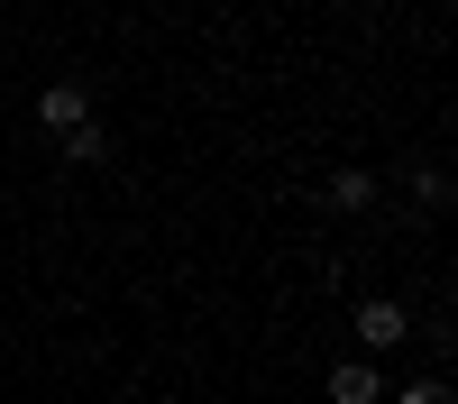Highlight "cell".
<instances>
[{"label":"cell","mask_w":458,"mask_h":404,"mask_svg":"<svg viewBox=\"0 0 458 404\" xmlns=\"http://www.w3.org/2000/svg\"><path fill=\"white\" fill-rule=\"evenodd\" d=\"M403 331H412L403 304H386V294H376V304H358V340H367V349H403Z\"/></svg>","instance_id":"cell-2"},{"label":"cell","mask_w":458,"mask_h":404,"mask_svg":"<svg viewBox=\"0 0 458 404\" xmlns=\"http://www.w3.org/2000/svg\"><path fill=\"white\" fill-rule=\"evenodd\" d=\"M330 202H339V211H367V202H376V175H358V166L330 175Z\"/></svg>","instance_id":"cell-4"},{"label":"cell","mask_w":458,"mask_h":404,"mask_svg":"<svg viewBox=\"0 0 458 404\" xmlns=\"http://www.w3.org/2000/svg\"><path fill=\"white\" fill-rule=\"evenodd\" d=\"M64 157H73V166H101V157H110V138L83 120V129H64Z\"/></svg>","instance_id":"cell-5"},{"label":"cell","mask_w":458,"mask_h":404,"mask_svg":"<svg viewBox=\"0 0 458 404\" xmlns=\"http://www.w3.org/2000/svg\"><path fill=\"white\" fill-rule=\"evenodd\" d=\"M37 120H47V129H83L92 120V92L83 83H47V92H37Z\"/></svg>","instance_id":"cell-1"},{"label":"cell","mask_w":458,"mask_h":404,"mask_svg":"<svg viewBox=\"0 0 458 404\" xmlns=\"http://www.w3.org/2000/svg\"><path fill=\"white\" fill-rule=\"evenodd\" d=\"M394 404H449V386H440V377H422V386H403Z\"/></svg>","instance_id":"cell-6"},{"label":"cell","mask_w":458,"mask_h":404,"mask_svg":"<svg viewBox=\"0 0 458 404\" xmlns=\"http://www.w3.org/2000/svg\"><path fill=\"white\" fill-rule=\"evenodd\" d=\"M330 404H386L376 367H367V358H339V367H330Z\"/></svg>","instance_id":"cell-3"}]
</instances>
